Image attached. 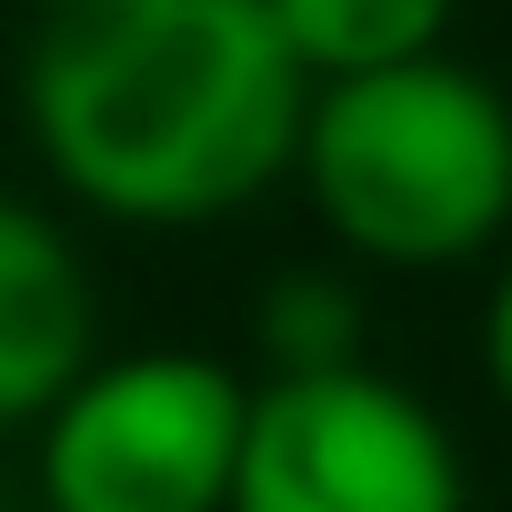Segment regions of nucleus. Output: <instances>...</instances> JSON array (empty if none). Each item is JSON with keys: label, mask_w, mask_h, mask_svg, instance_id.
Instances as JSON below:
<instances>
[{"label": "nucleus", "mask_w": 512, "mask_h": 512, "mask_svg": "<svg viewBox=\"0 0 512 512\" xmlns=\"http://www.w3.org/2000/svg\"><path fill=\"white\" fill-rule=\"evenodd\" d=\"M302 61L262 0H41L21 121L61 201L121 231H201L292 181Z\"/></svg>", "instance_id": "nucleus-1"}, {"label": "nucleus", "mask_w": 512, "mask_h": 512, "mask_svg": "<svg viewBox=\"0 0 512 512\" xmlns=\"http://www.w3.org/2000/svg\"><path fill=\"white\" fill-rule=\"evenodd\" d=\"M292 181L352 262L462 272L512 231V101L452 51L312 81Z\"/></svg>", "instance_id": "nucleus-2"}, {"label": "nucleus", "mask_w": 512, "mask_h": 512, "mask_svg": "<svg viewBox=\"0 0 512 512\" xmlns=\"http://www.w3.org/2000/svg\"><path fill=\"white\" fill-rule=\"evenodd\" d=\"M251 382L221 352H91L31 422L41 512H221Z\"/></svg>", "instance_id": "nucleus-3"}, {"label": "nucleus", "mask_w": 512, "mask_h": 512, "mask_svg": "<svg viewBox=\"0 0 512 512\" xmlns=\"http://www.w3.org/2000/svg\"><path fill=\"white\" fill-rule=\"evenodd\" d=\"M221 512H472V472L412 382L322 362L251 382Z\"/></svg>", "instance_id": "nucleus-4"}, {"label": "nucleus", "mask_w": 512, "mask_h": 512, "mask_svg": "<svg viewBox=\"0 0 512 512\" xmlns=\"http://www.w3.org/2000/svg\"><path fill=\"white\" fill-rule=\"evenodd\" d=\"M91 272H81V251L71 231L21 201V191H0V432H31L61 382L91 362Z\"/></svg>", "instance_id": "nucleus-5"}, {"label": "nucleus", "mask_w": 512, "mask_h": 512, "mask_svg": "<svg viewBox=\"0 0 512 512\" xmlns=\"http://www.w3.org/2000/svg\"><path fill=\"white\" fill-rule=\"evenodd\" d=\"M282 51L302 61V81H342V71H382V61H422L452 41L462 0H262Z\"/></svg>", "instance_id": "nucleus-6"}, {"label": "nucleus", "mask_w": 512, "mask_h": 512, "mask_svg": "<svg viewBox=\"0 0 512 512\" xmlns=\"http://www.w3.org/2000/svg\"><path fill=\"white\" fill-rule=\"evenodd\" d=\"M262 362L272 372H322L362 362V292L342 272H282L262 292Z\"/></svg>", "instance_id": "nucleus-7"}, {"label": "nucleus", "mask_w": 512, "mask_h": 512, "mask_svg": "<svg viewBox=\"0 0 512 512\" xmlns=\"http://www.w3.org/2000/svg\"><path fill=\"white\" fill-rule=\"evenodd\" d=\"M482 382H492V402L512 412V262L492 272V302H482Z\"/></svg>", "instance_id": "nucleus-8"}]
</instances>
